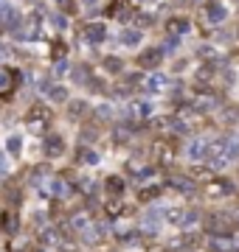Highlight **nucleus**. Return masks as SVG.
Listing matches in <instances>:
<instances>
[{
    "label": "nucleus",
    "instance_id": "obj_1",
    "mask_svg": "<svg viewBox=\"0 0 239 252\" xmlns=\"http://www.w3.org/2000/svg\"><path fill=\"white\" fill-rule=\"evenodd\" d=\"M239 160V140L237 137H217L211 140V152H208V160L205 165H211L214 171H222L225 165Z\"/></svg>",
    "mask_w": 239,
    "mask_h": 252
},
{
    "label": "nucleus",
    "instance_id": "obj_2",
    "mask_svg": "<svg viewBox=\"0 0 239 252\" xmlns=\"http://www.w3.org/2000/svg\"><path fill=\"white\" fill-rule=\"evenodd\" d=\"M166 224L177 227V230H192L200 224V210L194 207H166Z\"/></svg>",
    "mask_w": 239,
    "mask_h": 252
},
{
    "label": "nucleus",
    "instance_id": "obj_3",
    "mask_svg": "<svg viewBox=\"0 0 239 252\" xmlns=\"http://www.w3.org/2000/svg\"><path fill=\"white\" fill-rule=\"evenodd\" d=\"M208 152H211V137H202V135H194L186 140L183 146V154H186V160L189 162H205L208 160Z\"/></svg>",
    "mask_w": 239,
    "mask_h": 252
},
{
    "label": "nucleus",
    "instance_id": "obj_4",
    "mask_svg": "<svg viewBox=\"0 0 239 252\" xmlns=\"http://www.w3.org/2000/svg\"><path fill=\"white\" fill-rule=\"evenodd\" d=\"M237 193V185L228 177H214L211 182H205V196L208 199H228Z\"/></svg>",
    "mask_w": 239,
    "mask_h": 252
},
{
    "label": "nucleus",
    "instance_id": "obj_5",
    "mask_svg": "<svg viewBox=\"0 0 239 252\" xmlns=\"http://www.w3.org/2000/svg\"><path fill=\"white\" fill-rule=\"evenodd\" d=\"M202 17L205 23H211V26H220L228 20V9L222 6V0H205L202 3Z\"/></svg>",
    "mask_w": 239,
    "mask_h": 252
},
{
    "label": "nucleus",
    "instance_id": "obj_6",
    "mask_svg": "<svg viewBox=\"0 0 239 252\" xmlns=\"http://www.w3.org/2000/svg\"><path fill=\"white\" fill-rule=\"evenodd\" d=\"M172 87V79L166 76V73H160V70H152L144 79V90L149 93V95H155V93H163V90H169Z\"/></svg>",
    "mask_w": 239,
    "mask_h": 252
},
{
    "label": "nucleus",
    "instance_id": "obj_7",
    "mask_svg": "<svg viewBox=\"0 0 239 252\" xmlns=\"http://www.w3.org/2000/svg\"><path fill=\"white\" fill-rule=\"evenodd\" d=\"M166 34H172V36H180L183 39L189 31H192V20L189 17H183V14H175V17H169L166 20Z\"/></svg>",
    "mask_w": 239,
    "mask_h": 252
},
{
    "label": "nucleus",
    "instance_id": "obj_8",
    "mask_svg": "<svg viewBox=\"0 0 239 252\" xmlns=\"http://www.w3.org/2000/svg\"><path fill=\"white\" fill-rule=\"evenodd\" d=\"M163 48H147L144 54L138 56V64L144 67V70H158L160 67V62H163Z\"/></svg>",
    "mask_w": 239,
    "mask_h": 252
},
{
    "label": "nucleus",
    "instance_id": "obj_9",
    "mask_svg": "<svg viewBox=\"0 0 239 252\" xmlns=\"http://www.w3.org/2000/svg\"><path fill=\"white\" fill-rule=\"evenodd\" d=\"M84 39H87L90 45H101V42L107 39V28H104V23H90V26L84 28Z\"/></svg>",
    "mask_w": 239,
    "mask_h": 252
},
{
    "label": "nucleus",
    "instance_id": "obj_10",
    "mask_svg": "<svg viewBox=\"0 0 239 252\" xmlns=\"http://www.w3.org/2000/svg\"><path fill=\"white\" fill-rule=\"evenodd\" d=\"M141 39H144V31H141V28H124L119 34V42L127 45V48H138Z\"/></svg>",
    "mask_w": 239,
    "mask_h": 252
},
{
    "label": "nucleus",
    "instance_id": "obj_11",
    "mask_svg": "<svg viewBox=\"0 0 239 252\" xmlns=\"http://www.w3.org/2000/svg\"><path fill=\"white\" fill-rule=\"evenodd\" d=\"M166 185H169L172 190H177V193H194V180L192 177H172Z\"/></svg>",
    "mask_w": 239,
    "mask_h": 252
},
{
    "label": "nucleus",
    "instance_id": "obj_12",
    "mask_svg": "<svg viewBox=\"0 0 239 252\" xmlns=\"http://www.w3.org/2000/svg\"><path fill=\"white\" fill-rule=\"evenodd\" d=\"M152 112H155V104H152V101H147V98H141V101H135V104H132V115L138 118V121H147Z\"/></svg>",
    "mask_w": 239,
    "mask_h": 252
},
{
    "label": "nucleus",
    "instance_id": "obj_13",
    "mask_svg": "<svg viewBox=\"0 0 239 252\" xmlns=\"http://www.w3.org/2000/svg\"><path fill=\"white\" fill-rule=\"evenodd\" d=\"M6 152H9L11 157H20V152H23V137L9 135V140H6Z\"/></svg>",
    "mask_w": 239,
    "mask_h": 252
},
{
    "label": "nucleus",
    "instance_id": "obj_14",
    "mask_svg": "<svg viewBox=\"0 0 239 252\" xmlns=\"http://www.w3.org/2000/svg\"><path fill=\"white\" fill-rule=\"evenodd\" d=\"M48 98H51V101H56V104H62V101H68V90H65V87H56V84H54V87H48Z\"/></svg>",
    "mask_w": 239,
    "mask_h": 252
},
{
    "label": "nucleus",
    "instance_id": "obj_15",
    "mask_svg": "<svg viewBox=\"0 0 239 252\" xmlns=\"http://www.w3.org/2000/svg\"><path fill=\"white\" fill-rule=\"evenodd\" d=\"M158 193H160V185H147V188L141 190V199H144V202H152Z\"/></svg>",
    "mask_w": 239,
    "mask_h": 252
},
{
    "label": "nucleus",
    "instance_id": "obj_16",
    "mask_svg": "<svg viewBox=\"0 0 239 252\" xmlns=\"http://www.w3.org/2000/svg\"><path fill=\"white\" fill-rule=\"evenodd\" d=\"M74 227L79 230V233H82V230L87 233V230H90V219H87V216H76L74 219Z\"/></svg>",
    "mask_w": 239,
    "mask_h": 252
},
{
    "label": "nucleus",
    "instance_id": "obj_17",
    "mask_svg": "<svg viewBox=\"0 0 239 252\" xmlns=\"http://www.w3.org/2000/svg\"><path fill=\"white\" fill-rule=\"evenodd\" d=\"M51 23H54L56 28H68V17H65V14H59V11H54V14H51Z\"/></svg>",
    "mask_w": 239,
    "mask_h": 252
},
{
    "label": "nucleus",
    "instance_id": "obj_18",
    "mask_svg": "<svg viewBox=\"0 0 239 252\" xmlns=\"http://www.w3.org/2000/svg\"><path fill=\"white\" fill-rule=\"evenodd\" d=\"M65 70H68V59H59V62L54 64V76H56V79H62Z\"/></svg>",
    "mask_w": 239,
    "mask_h": 252
},
{
    "label": "nucleus",
    "instance_id": "obj_19",
    "mask_svg": "<svg viewBox=\"0 0 239 252\" xmlns=\"http://www.w3.org/2000/svg\"><path fill=\"white\" fill-rule=\"evenodd\" d=\"M84 162H87V165H96V162H99V154L96 152H84Z\"/></svg>",
    "mask_w": 239,
    "mask_h": 252
},
{
    "label": "nucleus",
    "instance_id": "obj_20",
    "mask_svg": "<svg viewBox=\"0 0 239 252\" xmlns=\"http://www.w3.org/2000/svg\"><path fill=\"white\" fill-rule=\"evenodd\" d=\"M107 67H110V70H121V62L119 59H107Z\"/></svg>",
    "mask_w": 239,
    "mask_h": 252
},
{
    "label": "nucleus",
    "instance_id": "obj_21",
    "mask_svg": "<svg viewBox=\"0 0 239 252\" xmlns=\"http://www.w3.org/2000/svg\"><path fill=\"white\" fill-rule=\"evenodd\" d=\"M6 84H9V73H0V90H3Z\"/></svg>",
    "mask_w": 239,
    "mask_h": 252
},
{
    "label": "nucleus",
    "instance_id": "obj_22",
    "mask_svg": "<svg viewBox=\"0 0 239 252\" xmlns=\"http://www.w3.org/2000/svg\"><path fill=\"white\" fill-rule=\"evenodd\" d=\"M138 3H149V0H138Z\"/></svg>",
    "mask_w": 239,
    "mask_h": 252
},
{
    "label": "nucleus",
    "instance_id": "obj_23",
    "mask_svg": "<svg viewBox=\"0 0 239 252\" xmlns=\"http://www.w3.org/2000/svg\"><path fill=\"white\" fill-rule=\"evenodd\" d=\"M237 3H239V0H237Z\"/></svg>",
    "mask_w": 239,
    "mask_h": 252
}]
</instances>
